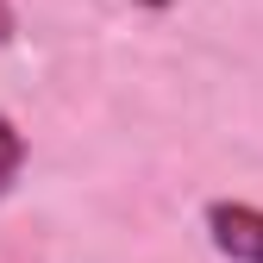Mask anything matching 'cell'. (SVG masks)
Instances as JSON below:
<instances>
[{"mask_svg": "<svg viewBox=\"0 0 263 263\" xmlns=\"http://www.w3.org/2000/svg\"><path fill=\"white\" fill-rule=\"evenodd\" d=\"M207 238L232 263H263V207L251 201H213L207 207Z\"/></svg>", "mask_w": 263, "mask_h": 263, "instance_id": "cell-1", "label": "cell"}, {"mask_svg": "<svg viewBox=\"0 0 263 263\" xmlns=\"http://www.w3.org/2000/svg\"><path fill=\"white\" fill-rule=\"evenodd\" d=\"M144 7H157V13H163V7H170V0H144Z\"/></svg>", "mask_w": 263, "mask_h": 263, "instance_id": "cell-4", "label": "cell"}, {"mask_svg": "<svg viewBox=\"0 0 263 263\" xmlns=\"http://www.w3.org/2000/svg\"><path fill=\"white\" fill-rule=\"evenodd\" d=\"M19 170H25V138H19V125L0 113V194L19 182Z\"/></svg>", "mask_w": 263, "mask_h": 263, "instance_id": "cell-2", "label": "cell"}, {"mask_svg": "<svg viewBox=\"0 0 263 263\" xmlns=\"http://www.w3.org/2000/svg\"><path fill=\"white\" fill-rule=\"evenodd\" d=\"M13 31H19V19H13V7L0 0V44H13Z\"/></svg>", "mask_w": 263, "mask_h": 263, "instance_id": "cell-3", "label": "cell"}]
</instances>
